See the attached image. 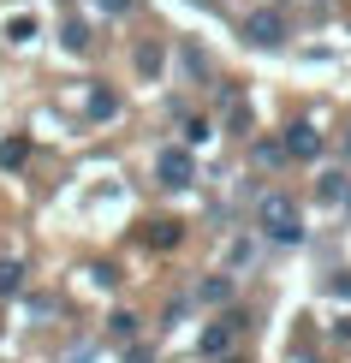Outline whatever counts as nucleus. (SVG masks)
<instances>
[{"label": "nucleus", "mask_w": 351, "mask_h": 363, "mask_svg": "<svg viewBox=\"0 0 351 363\" xmlns=\"http://www.w3.org/2000/svg\"><path fill=\"white\" fill-rule=\"evenodd\" d=\"M256 226H262V238L268 245H298L303 238V220H298V203L292 196H262V208H256Z\"/></svg>", "instance_id": "f257e3e1"}, {"label": "nucleus", "mask_w": 351, "mask_h": 363, "mask_svg": "<svg viewBox=\"0 0 351 363\" xmlns=\"http://www.w3.org/2000/svg\"><path fill=\"white\" fill-rule=\"evenodd\" d=\"M155 179H161L167 191H179V185H191V179H196V155H191L185 143H173V149H161V155H155Z\"/></svg>", "instance_id": "f03ea898"}, {"label": "nucleus", "mask_w": 351, "mask_h": 363, "mask_svg": "<svg viewBox=\"0 0 351 363\" xmlns=\"http://www.w3.org/2000/svg\"><path fill=\"white\" fill-rule=\"evenodd\" d=\"M244 42H250V48H280V42H286V24H280V12H274V6L250 12V18H244Z\"/></svg>", "instance_id": "7ed1b4c3"}, {"label": "nucleus", "mask_w": 351, "mask_h": 363, "mask_svg": "<svg viewBox=\"0 0 351 363\" xmlns=\"http://www.w3.org/2000/svg\"><path fill=\"white\" fill-rule=\"evenodd\" d=\"M238 328H244V315H221V322H208V328H203V357H221L226 345H233Z\"/></svg>", "instance_id": "20e7f679"}, {"label": "nucleus", "mask_w": 351, "mask_h": 363, "mask_svg": "<svg viewBox=\"0 0 351 363\" xmlns=\"http://www.w3.org/2000/svg\"><path fill=\"white\" fill-rule=\"evenodd\" d=\"M286 155H292V161H316V155H322V131H316V125H292V131H286Z\"/></svg>", "instance_id": "39448f33"}, {"label": "nucleus", "mask_w": 351, "mask_h": 363, "mask_svg": "<svg viewBox=\"0 0 351 363\" xmlns=\"http://www.w3.org/2000/svg\"><path fill=\"white\" fill-rule=\"evenodd\" d=\"M24 161H30V138H6V143H0V167H6V173H18Z\"/></svg>", "instance_id": "423d86ee"}, {"label": "nucleus", "mask_w": 351, "mask_h": 363, "mask_svg": "<svg viewBox=\"0 0 351 363\" xmlns=\"http://www.w3.org/2000/svg\"><path fill=\"white\" fill-rule=\"evenodd\" d=\"M316 196H322V203H351V185H345V173H322Z\"/></svg>", "instance_id": "0eeeda50"}, {"label": "nucleus", "mask_w": 351, "mask_h": 363, "mask_svg": "<svg viewBox=\"0 0 351 363\" xmlns=\"http://www.w3.org/2000/svg\"><path fill=\"white\" fill-rule=\"evenodd\" d=\"M161 48H155V42H143V48H137V78H161Z\"/></svg>", "instance_id": "6e6552de"}, {"label": "nucleus", "mask_w": 351, "mask_h": 363, "mask_svg": "<svg viewBox=\"0 0 351 363\" xmlns=\"http://www.w3.org/2000/svg\"><path fill=\"white\" fill-rule=\"evenodd\" d=\"M119 113V96L113 89H89V119H113Z\"/></svg>", "instance_id": "1a4fd4ad"}, {"label": "nucleus", "mask_w": 351, "mask_h": 363, "mask_svg": "<svg viewBox=\"0 0 351 363\" xmlns=\"http://www.w3.org/2000/svg\"><path fill=\"white\" fill-rule=\"evenodd\" d=\"M196 298H203V304H221V298H233V280H226V274L203 280V286H196Z\"/></svg>", "instance_id": "9d476101"}, {"label": "nucleus", "mask_w": 351, "mask_h": 363, "mask_svg": "<svg viewBox=\"0 0 351 363\" xmlns=\"http://www.w3.org/2000/svg\"><path fill=\"white\" fill-rule=\"evenodd\" d=\"M12 292H24V268L18 262H0V298H12Z\"/></svg>", "instance_id": "9b49d317"}, {"label": "nucleus", "mask_w": 351, "mask_h": 363, "mask_svg": "<svg viewBox=\"0 0 351 363\" xmlns=\"http://www.w3.org/2000/svg\"><path fill=\"white\" fill-rule=\"evenodd\" d=\"M149 245H155V250H173V245H179V226H173V220H155V226H149Z\"/></svg>", "instance_id": "f8f14e48"}, {"label": "nucleus", "mask_w": 351, "mask_h": 363, "mask_svg": "<svg viewBox=\"0 0 351 363\" xmlns=\"http://www.w3.org/2000/svg\"><path fill=\"white\" fill-rule=\"evenodd\" d=\"M108 334H113V340H131V334H137V315H131V310H113V315H108Z\"/></svg>", "instance_id": "ddd939ff"}, {"label": "nucleus", "mask_w": 351, "mask_h": 363, "mask_svg": "<svg viewBox=\"0 0 351 363\" xmlns=\"http://www.w3.org/2000/svg\"><path fill=\"white\" fill-rule=\"evenodd\" d=\"M280 161H286V143H256V167H280Z\"/></svg>", "instance_id": "4468645a"}, {"label": "nucleus", "mask_w": 351, "mask_h": 363, "mask_svg": "<svg viewBox=\"0 0 351 363\" xmlns=\"http://www.w3.org/2000/svg\"><path fill=\"white\" fill-rule=\"evenodd\" d=\"M30 36H36V18H12L6 24V42H30Z\"/></svg>", "instance_id": "2eb2a0df"}, {"label": "nucleus", "mask_w": 351, "mask_h": 363, "mask_svg": "<svg viewBox=\"0 0 351 363\" xmlns=\"http://www.w3.org/2000/svg\"><path fill=\"white\" fill-rule=\"evenodd\" d=\"M208 138H215V125H208V119H191V125H185V143H208Z\"/></svg>", "instance_id": "dca6fc26"}, {"label": "nucleus", "mask_w": 351, "mask_h": 363, "mask_svg": "<svg viewBox=\"0 0 351 363\" xmlns=\"http://www.w3.org/2000/svg\"><path fill=\"white\" fill-rule=\"evenodd\" d=\"M66 48H72V54L89 48V30H84V24H66Z\"/></svg>", "instance_id": "f3484780"}, {"label": "nucleus", "mask_w": 351, "mask_h": 363, "mask_svg": "<svg viewBox=\"0 0 351 363\" xmlns=\"http://www.w3.org/2000/svg\"><path fill=\"white\" fill-rule=\"evenodd\" d=\"M328 286H333V292H340V298H351V274H333Z\"/></svg>", "instance_id": "a211bd4d"}, {"label": "nucleus", "mask_w": 351, "mask_h": 363, "mask_svg": "<svg viewBox=\"0 0 351 363\" xmlns=\"http://www.w3.org/2000/svg\"><path fill=\"white\" fill-rule=\"evenodd\" d=\"M101 12H131V0H96Z\"/></svg>", "instance_id": "6ab92c4d"}, {"label": "nucleus", "mask_w": 351, "mask_h": 363, "mask_svg": "<svg viewBox=\"0 0 351 363\" xmlns=\"http://www.w3.org/2000/svg\"><path fill=\"white\" fill-rule=\"evenodd\" d=\"M345 149H351V131H345Z\"/></svg>", "instance_id": "aec40b11"}, {"label": "nucleus", "mask_w": 351, "mask_h": 363, "mask_svg": "<svg viewBox=\"0 0 351 363\" xmlns=\"http://www.w3.org/2000/svg\"><path fill=\"white\" fill-rule=\"evenodd\" d=\"M233 363H238V357H233Z\"/></svg>", "instance_id": "412c9836"}]
</instances>
